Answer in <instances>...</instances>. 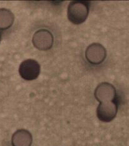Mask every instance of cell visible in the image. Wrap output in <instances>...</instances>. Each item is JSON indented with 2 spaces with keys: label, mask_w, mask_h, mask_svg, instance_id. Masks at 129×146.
Here are the masks:
<instances>
[{
  "label": "cell",
  "mask_w": 129,
  "mask_h": 146,
  "mask_svg": "<svg viewBox=\"0 0 129 146\" xmlns=\"http://www.w3.org/2000/svg\"><path fill=\"white\" fill-rule=\"evenodd\" d=\"M89 3L86 1H74L69 3L67 9L68 20L74 25L84 23L88 16Z\"/></svg>",
  "instance_id": "cell-1"
},
{
  "label": "cell",
  "mask_w": 129,
  "mask_h": 146,
  "mask_svg": "<svg viewBox=\"0 0 129 146\" xmlns=\"http://www.w3.org/2000/svg\"><path fill=\"white\" fill-rule=\"evenodd\" d=\"M118 109V100L99 102L96 110L97 117L101 122H111L116 117Z\"/></svg>",
  "instance_id": "cell-2"
},
{
  "label": "cell",
  "mask_w": 129,
  "mask_h": 146,
  "mask_svg": "<svg viewBox=\"0 0 129 146\" xmlns=\"http://www.w3.org/2000/svg\"><path fill=\"white\" fill-rule=\"evenodd\" d=\"M41 72V66L39 62L32 59H28L21 62L19 68V73L21 77L26 81L36 79Z\"/></svg>",
  "instance_id": "cell-3"
},
{
  "label": "cell",
  "mask_w": 129,
  "mask_h": 146,
  "mask_svg": "<svg viewBox=\"0 0 129 146\" xmlns=\"http://www.w3.org/2000/svg\"><path fill=\"white\" fill-rule=\"evenodd\" d=\"M107 56V51L103 46L98 42L89 45L86 49L85 58L92 65H99L103 62Z\"/></svg>",
  "instance_id": "cell-4"
},
{
  "label": "cell",
  "mask_w": 129,
  "mask_h": 146,
  "mask_svg": "<svg viewBox=\"0 0 129 146\" xmlns=\"http://www.w3.org/2000/svg\"><path fill=\"white\" fill-rule=\"evenodd\" d=\"M94 95L99 102L118 100L116 89L112 84L107 82L99 84L95 89Z\"/></svg>",
  "instance_id": "cell-5"
},
{
  "label": "cell",
  "mask_w": 129,
  "mask_h": 146,
  "mask_svg": "<svg viewBox=\"0 0 129 146\" xmlns=\"http://www.w3.org/2000/svg\"><path fill=\"white\" fill-rule=\"evenodd\" d=\"M32 43L39 50L47 51L51 49L54 44V36L47 29H39L33 35Z\"/></svg>",
  "instance_id": "cell-6"
},
{
  "label": "cell",
  "mask_w": 129,
  "mask_h": 146,
  "mask_svg": "<svg viewBox=\"0 0 129 146\" xmlns=\"http://www.w3.org/2000/svg\"><path fill=\"white\" fill-rule=\"evenodd\" d=\"M32 135L29 131L21 129L16 131L11 137V146H31Z\"/></svg>",
  "instance_id": "cell-7"
},
{
  "label": "cell",
  "mask_w": 129,
  "mask_h": 146,
  "mask_svg": "<svg viewBox=\"0 0 129 146\" xmlns=\"http://www.w3.org/2000/svg\"><path fill=\"white\" fill-rule=\"evenodd\" d=\"M14 15L11 10L6 8H0V31L7 30L13 25Z\"/></svg>",
  "instance_id": "cell-8"
},
{
  "label": "cell",
  "mask_w": 129,
  "mask_h": 146,
  "mask_svg": "<svg viewBox=\"0 0 129 146\" xmlns=\"http://www.w3.org/2000/svg\"><path fill=\"white\" fill-rule=\"evenodd\" d=\"M1 33H0V42H1Z\"/></svg>",
  "instance_id": "cell-9"
}]
</instances>
